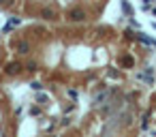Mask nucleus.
<instances>
[{
  "label": "nucleus",
  "mask_w": 156,
  "mask_h": 137,
  "mask_svg": "<svg viewBox=\"0 0 156 137\" xmlns=\"http://www.w3.org/2000/svg\"><path fill=\"white\" fill-rule=\"evenodd\" d=\"M30 86H32V90H41V88H43L39 81H34V84H30Z\"/></svg>",
  "instance_id": "7"
},
{
  "label": "nucleus",
  "mask_w": 156,
  "mask_h": 137,
  "mask_svg": "<svg viewBox=\"0 0 156 137\" xmlns=\"http://www.w3.org/2000/svg\"><path fill=\"white\" fill-rule=\"evenodd\" d=\"M43 17H45V19H51V17H54V11H43Z\"/></svg>",
  "instance_id": "6"
},
{
  "label": "nucleus",
  "mask_w": 156,
  "mask_h": 137,
  "mask_svg": "<svg viewBox=\"0 0 156 137\" xmlns=\"http://www.w3.org/2000/svg\"><path fill=\"white\" fill-rule=\"evenodd\" d=\"M83 17H86V15H83V11H79V9H75V11L69 13V19H71V21H81Z\"/></svg>",
  "instance_id": "1"
},
{
  "label": "nucleus",
  "mask_w": 156,
  "mask_h": 137,
  "mask_svg": "<svg viewBox=\"0 0 156 137\" xmlns=\"http://www.w3.org/2000/svg\"><path fill=\"white\" fill-rule=\"evenodd\" d=\"M17 24H19V17H13L9 24H7V28H5V30H11V28H13V26H17Z\"/></svg>",
  "instance_id": "4"
},
{
  "label": "nucleus",
  "mask_w": 156,
  "mask_h": 137,
  "mask_svg": "<svg viewBox=\"0 0 156 137\" xmlns=\"http://www.w3.org/2000/svg\"><path fill=\"white\" fill-rule=\"evenodd\" d=\"M17 49H19V54H28V49H30V47H28V43H26V41H19V43H17Z\"/></svg>",
  "instance_id": "3"
},
{
  "label": "nucleus",
  "mask_w": 156,
  "mask_h": 137,
  "mask_svg": "<svg viewBox=\"0 0 156 137\" xmlns=\"http://www.w3.org/2000/svg\"><path fill=\"white\" fill-rule=\"evenodd\" d=\"M105 99H107V92H101V94H98V97L94 99V103H96V105H101V103H103Z\"/></svg>",
  "instance_id": "5"
},
{
  "label": "nucleus",
  "mask_w": 156,
  "mask_h": 137,
  "mask_svg": "<svg viewBox=\"0 0 156 137\" xmlns=\"http://www.w3.org/2000/svg\"><path fill=\"white\" fill-rule=\"evenodd\" d=\"M5 2H7V0H0V5H5Z\"/></svg>",
  "instance_id": "8"
},
{
  "label": "nucleus",
  "mask_w": 156,
  "mask_h": 137,
  "mask_svg": "<svg viewBox=\"0 0 156 137\" xmlns=\"http://www.w3.org/2000/svg\"><path fill=\"white\" fill-rule=\"evenodd\" d=\"M19 68H21V66H19L17 62H11V64L7 66V73H11V75H13V73H19Z\"/></svg>",
  "instance_id": "2"
}]
</instances>
